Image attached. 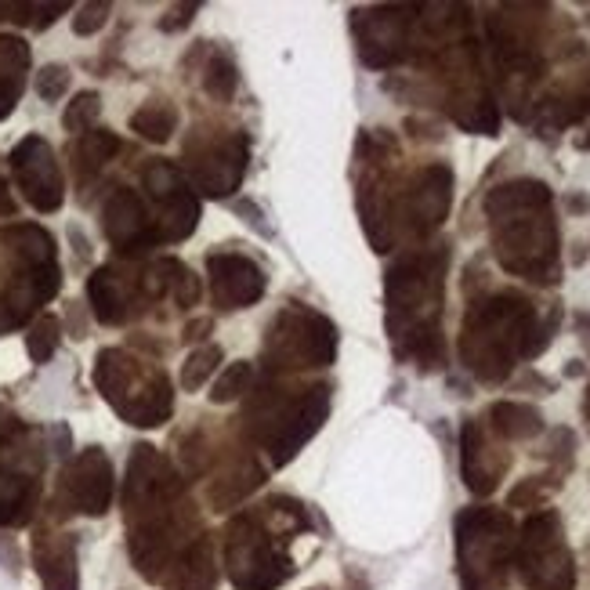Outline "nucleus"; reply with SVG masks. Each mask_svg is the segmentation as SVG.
Returning <instances> with one entry per match:
<instances>
[{
	"label": "nucleus",
	"instance_id": "f03ea898",
	"mask_svg": "<svg viewBox=\"0 0 590 590\" xmlns=\"http://www.w3.org/2000/svg\"><path fill=\"white\" fill-rule=\"evenodd\" d=\"M95 384L102 391V399L113 402V410L138 428H156L174 410V391L167 373L142 366L124 348H102L98 352Z\"/></svg>",
	"mask_w": 590,
	"mask_h": 590
},
{
	"label": "nucleus",
	"instance_id": "39448f33",
	"mask_svg": "<svg viewBox=\"0 0 590 590\" xmlns=\"http://www.w3.org/2000/svg\"><path fill=\"white\" fill-rule=\"evenodd\" d=\"M514 565L529 590H572L576 587V565L572 551L562 540V518L554 511L533 514L522 525Z\"/></svg>",
	"mask_w": 590,
	"mask_h": 590
},
{
	"label": "nucleus",
	"instance_id": "473e14b6",
	"mask_svg": "<svg viewBox=\"0 0 590 590\" xmlns=\"http://www.w3.org/2000/svg\"><path fill=\"white\" fill-rule=\"evenodd\" d=\"M543 493H547V489H543L540 478H525L522 486L511 489V496H507V507H540Z\"/></svg>",
	"mask_w": 590,
	"mask_h": 590
},
{
	"label": "nucleus",
	"instance_id": "b1692460",
	"mask_svg": "<svg viewBox=\"0 0 590 590\" xmlns=\"http://www.w3.org/2000/svg\"><path fill=\"white\" fill-rule=\"evenodd\" d=\"M116 153H120V138H116L113 131H87V134H80V142H77V171L84 174V178H91V174L102 171L105 163L113 160Z\"/></svg>",
	"mask_w": 590,
	"mask_h": 590
},
{
	"label": "nucleus",
	"instance_id": "2f4dec72",
	"mask_svg": "<svg viewBox=\"0 0 590 590\" xmlns=\"http://www.w3.org/2000/svg\"><path fill=\"white\" fill-rule=\"evenodd\" d=\"M109 4L105 0H95V4H80L77 15H73V33L77 37H95L98 29H105V22H109Z\"/></svg>",
	"mask_w": 590,
	"mask_h": 590
},
{
	"label": "nucleus",
	"instance_id": "ea45409f",
	"mask_svg": "<svg viewBox=\"0 0 590 590\" xmlns=\"http://www.w3.org/2000/svg\"><path fill=\"white\" fill-rule=\"evenodd\" d=\"M569 210H580L583 214V210H590V200L587 196H569Z\"/></svg>",
	"mask_w": 590,
	"mask_h": 590
},
{
	"label": "nucleus",
	"instance_id": "9d476101",
	"mask_svg": "<svg viewBox=\"0 0 590 590\" xmlns=\"http://www.w3.org/2000/svg\"><path fill=\"white\" fill-rule=\"evenodd\" d=\"M247 163H250L247 138L232 134V138H221V142H214L210 149L196 153V160H192V167H189V178L200 192L221 200V196H232V192L239 189Z\"/></svg>",
	"mask_w": 590,
	"mask_h": 590
},
{
	"label": "nucleus",
	"instance_id": "f257e3e1",
	"mask_svg": "<svg viewBox=\"0 0 590 590\" xmlns=\"http://www.w3.org/2000/svg\"><path fill=\"white\" fill-rule=\"evenodd\" d=\"M558 308L547 323H540L536 308L518 294H496L467 312L464 334H460V355L467 370L482 381H504L514 359H533L554 337Z\"/></svg>",
	"mask_w": 590,
	"mask_h": 590
},
{
	"label": "nucleus",
	"instance_id": "1a4fd4ad",
	"mask_svg": "<svg viewBox=\"0 0 590 590\" xmlns=\"http://www.w3.org/2000/svg\"><path fill=\"white\" fill-rule=\"evenodd\" d=\"M326 410H330V388H312L308 395L290 402L283 410V417L272 420V431L265 435L268 449H272V460H276V464H286V460L294 457L297 449L323 428Z\"/></svg>",
	"mask_w": 590,
	"mask_h": 590
},
{
	"label": "nucleus",
	"instance_id": "72a5a7b5",
	"mask_svg": "<svg viewBox=\"0 0 590 590\" xmlns=\"http://www.w3.org/2000/svg\"><path fill=\"white\" fill-rule=\"evenodd\" d=\"M174 301H178L181 308H192L196 301H200V279L192 276L189 268L181 265V272H178V279H174Z\"/></svg>",
	"mask_w": 590,
	"mask_h": 590
},
{
	"label": "nucleus",
	"instance_id": "5701e85b",
	"mask_svg": "<svg viewBox=\"0 0 590 590\" xmlns=\"http://www.w3.org/2000/svg\"><path fill=\"white\" fill-rule=\"evenodd\" d=\"M178 127V109L171 102H145L138 113H131V131H138L145 142H167Z\"/></svg>",
	"mask_w": 590,
	"mask_h": 590
},
{
	"label": "nucleus",
	"instance_id": "aec40b11",
	"mask_svg": "<svg viewBox=\"0 0 590 590\" xmlns=\"http://www.w3.org/2000/svg\"><path fill=\"white\" fill-rule=\"evenodd\" d=\"M200 225V203L189 189L171 196V200L160 203V221H156V239H167V243H181L185 236H192Z\"/></svg>",
	"mask_w": 590,
	"mask_h": 590
},
{
	"label": "nucleus",
	"instance_id": "7c9ffc66",
	"mask_svg": "<svg viewBox=\"0 0 590 590\" xmlns=\"http://www.w3.org/2000/svg\"><path fill=\"white\" fill-rule=\"evenodd\" d=\"M66 91H69V66L51 62V66L37 69V95L44 98V102H58Z\"/></svg>",
	"mask_w": 590,
	"mask_h": 590
},
{
	"label": "nucleus",
	"instance_id": "0eeeda50",
	"mask_svg": "<svg viewBox=\"0 0 590 590\" xmlns=\"http://www.w3.org/2000/svg\"><path fill=\"white\" fill-rule=\"evenodd\" d=\"M11 171H15L22 196H26L40 214H51V210L62 207V200H66V181H62L58 160L44 138H37V134L22 138V142L15 145V153H11Z\"/></svg>",
	"mask_w": 590,
	"mask_h": 590
},
{
	"label": "nucleus",
	"instance_id": "412c9836",
	"mask_svg": "<svg viewBox=\"0 0 590 590\" xmlns=\"http://www.w3.org/2000/svg\"><path fill=\"white\" fill-rule=\"evenodd\" d=\"M493 420V431L500 438H511V442H525V438H536L543 431V413L536 406H525V402H496L489 410Z\"/></svg>",
	"mask_w": 590,
	"mask_h": 590
},
{
	"label": "nucleus",
	"instance_id": "6ab92c4d",
	"mask_svg": "<svg viewBox=\"0 0 590 590\" xmlns=\"http://www.w3.org/2000/svg\"><path fill=\"white\" fill-rule=\"evenodd\" d=\"M533 207H551V189L536 178H514L496 185L486 196V214L500 218V214H514V210H533Z\"/></svg>",
	"mask_w": 590,
	"mask_h": 590
},
{
	"label": "nucleus",
	"instance_id": "cd10ccee",
	"mask_svg": "<svg viewBox=\"0 0 590 590\" xmlns=\"http://www.w3.org/2000/svg\"><path fill=\"white\" fill-rule=\"evenodd\" d=\"M98 113H102V98H98V91H80V95L66 105V113H62V127H66L69 134L95 131Z\"/></svg>",
	"mask_w": 590,
	"mask_h": 590
},
{
	"label": "nucleus",
	"instance_id": "a211bd4d",
	"mask_svg": "<svg viewBox=\"0 0 590 590\" xmlns=\"http://www.w3.org/2000/svg\"><path fill=\"white\" fill-rule=\"evenodd\" d=\"M87 297H91L95 319L105 326L124 323L127 312H131V305H127V301H131V297H127V286L113 268H98L95 276L87 279Z\"/></svg>",
	"mask_w": 590,
	"mask_h": 590
},
{
	"label": "nucleus",
	"instance_id": "c9c22d12",
	"mask_svg": "<svg viewBox=\"0 0 590 590\" xmlns=\"http://www.w3.org/2000/svg\"><path fill=\"white\" fill-rule=\"evenodd\" d=\"M196 8H200V4H178V8H171V11H167V19H160V29H167V33H171V29L189 26L192 15H196Z\"/></svg>",
	"mask_w": 590,
	"mask_h": 590
},
{
	"label": "nucleus",
	"instance_id": "bb28decb",
	"mask_svg": "<svg viewBox=\"0 0 590 590\" xmlns=\"http://www.w3.org/2000/svg\"><path fill=\"white\" fill-rule=\"evenodd\" d=\"M203 87H207V95L214 98V102H232V95H236V87H239V73L229 55L210 58L207 73H203Z\"/></svg>",
	"mask_w": 590,
	"mask_h": 590
},
{
	"label": "nucleus",
	"instance_id": "4c0bfd02",
	"mask_svg": "<svg viewBox=\"0 0 590 590\" xmlns=\"http://www.w3.org/2000/svg\"><path fill=\"white\" fill-rule=\"evenodd\" d=\"M0 214H15V200H11L8 181L4 178H0Z\"/></svg>",
	"mask_w": 590,
	"mask_h": 590
},
{
	"label": "nucleus",
	"instance_id": "4468645a",
	"mask_svg": "<svg viewBox=\"0 0 590 590\" xmlns=\"http://www.w3.org/2000/svg\"><path fill=\"white\" fill-rule=\"evenodd\" d=\"M449 203H453V171L435 163V167H428V171L420 174L417 185L410 189V200H406L413 229L424 232V236L431 229H438L449 214Z\"/></svg>",
	"mask_w": 590,
	"mask_h": 590
},
{
	"label": "nucleus",
	"instance_id": "6e6552de",
	"mask_svg": "<svg viewBox=\"0 0 590 590\" xmlns=\"http://www.w3.org/2000/svg\"><path fill=\"white\" fill-rule=\"evenodd\" d=\"M272 344L283 355V366H326L337 352V334L330 319L312 312H286L276 319Z\"/></svg>",
	"mask_w": 590,
	"mask_h": 590
},
{
	"label": "nucleus",
	"instance_id": "f3484780",
	"mask_svg": "<svg viewBox=\"0 0 590 590\" xmlns=\"http://www.w3.org/2000/svg\"><path fill=\"white\" fill-rule=\"evenodd\" d=\"M218 587V565H214V543L200 536L178 562L167 569V590H214Z\"/></svg>",
	"mask_w": 590,
	"mask_h": 590
},
{
	"label": "nucleus",
	"instance_id": "58836bf2",
	"mask_svg": "<svg viewBox=\"0 0 590 590\" xmlns=\"http://www.w3.org/2000/svg\"><path fill=\"white\" fill-rule=\"evenodd\" d=\"M583 370H587V366H583L580 359H572L569 366H565V377H583Z\"/></svg>",
	"mask_w": 590,
	"mask_h": 590
},
{
	"label": "nucleus",
	"instance_id": "7ed1b4c3",
	"mask_svg": "<svg viewBox=\"0 0 590 590\" xmlns=\"http://www.w3.org/2000/svg\"><path fill=\"white\" fill-rule=\"evenodd\" d=\"M489 221H493L496 257L511 276L558 283V229H554L551 210H514Z\"/></svg>",
	"mask_w": 590,
	"mask_h": 590
},
{
	"label": "nucleus",
	"instance_id": "9b49d317",
	"mask_svg": "<svg viewBox=\"0 0 590 590\" xmlns=\"http://www.w3.org/2000/svg\"><path fill=\"white\" fill-rule=\"evenodd\" d=\"M210 294L218 301L221 312H236V308H250L265 294V272L243 254H210Z\"/></svg>",
	"mask_w": 590,
	"mask_h": 590
},
{
	"label": "nucleus",
	"instance_id": "4be33fe9",
	"mask_svg": "<svg viewBox=\"0 0 590 590\" xmlns=\"http://www.w3.org/2000/svg\"><path fill=\"white\" fill-rule=\"evenodd\" d=\"M4 239L15 243V250H19V257L29 268L55 265V239L44 229H37V225H15V229L4 232Z\"/></svg>",
	"mask_w": 590,
	"mask_h": 590
},
{
	"label": "nucleus",
	"instance_id": "393cba45",
	"mask_svg": "<svg viewBox=\"0 0 590 590\" xmlns=\"http://www.w3.org/2000/svg\"><path fill=\"white\" fill-rule=\"evenodd\" d=\"M142 185L149 189V196H153L156 203L171 200V196H178V192L189 189V185H185V174H181L174 163H163V160H156V163H149V167H145Z\"/></svg>",
	"mask_w": 590,
	"mask_h": 590
},
{
	"label": "nucleus",
	"instance_id": "f8f14e48",
	"mask_svg": "<svg viewBox=\"0 0 590 590\" xmlns=\"http://www.w3.org/2000/svg\"><path fill=\"white\" fill-rule=\"evenodd\" d=\"M62 489H66L73 511L91 514V518L105 514L109 504H113V464H109V457L98 446L84 449L69 464L66 478H62Z\"/></svg>",
	"mask_w": 590,
	"mask_h": 590
},
{
	"label": "nucleus",
	"instance_id": "2eb2a0df",
	"mask_svg": "<svg viewBox=\"0 0 590 590\" xmlns=\"http://www.w3.org/2000/svg\"><path fill=\"white\" fill-rule=\"evenodd\" d=\"M33 558L44 590H80V569H77V543L69 536H37Z\"/></svg>",
	"mask_w": 590,
	"mask_h": 590
},
{
	"label": "nucleus",
	"instance_id": "f704fd0d",
	"mask_svg": "<svg viewBox=\"0 0 590 590\" xmlns=\"http://www.w3.org/2000/svg\"><path fill=\"white\" fill-rule=\"evenodd\" d=\"M232 207H236L239 218L247 221V225H254V229L261 232V236H272V229H268L265 221H261V207H257L254 200H236V203H232Z\"/></svg>",
	"mask_w": 590,
	"mask_h": 590
},
{
	"label": "nucleus",
	"instance_id": "ddd939ff",
	"mask_svg": "<svg viewBox=\"0 0 590 590\" xmlns=\"http://www.w3.org/2000/svg\"><path fill=\"white\" fill-rule=\"evenodd\" d=\"M102 229L120 254H142L156 243V225L145 218L142 200L131 189H116L102 207Z\"/></svg>",
	"mask_w": 590,
	"mask_h": 590
},
{
	"label": "nucleus",
	"instance_id": "c756f323",
	"mask_svg": "<svg viewBox=\"0 0 590 590\" xmlns=\"http://www.w3.org/2000/svg\"><path fill=\"white\" fill-rule=\"evenodd\" d=\"M58 337H62V323H58L55 315H40L33 330L26 334V352L33 362H48L58 348Z\"/></svg>",
	"mask_w": 590,
	"mask_h": 590
},
{
	"label": "nucleus",
	"instance_id": "20e7f679",
	"mask_svg": "<svg viewBox=\"0 0 590 590\" xmlns=\"http://www.w3.org/2000/svg\"><path fill=\"white\" fill-rule=\"evenodd\" d=\"M511 518L478 507L457 518V551L460 580L467 590H493L504 583L511 562Z\"/></svg>",
	"mask_w": 590,
	"mask_h": 590
},
{
	"label": "nucleus",
	"instance_id": "a878e982",
	"mask_svg": "<svg viewBox=\"0 0 590 590\" xmlns=\"http://www.w3.org/2000/svg\"><path fill=\"white\" fill-rule=\"evenodd\" d=\"M221 359H225V352H221L218 344H203V348H196V352L185 359V366H181V388L185 391L203 388L210 373L221 366Z\"/></svg>",
	"mask_w": 590,
	"mask_h": 590
},
{
	"label": "nucleus",
	"instance_id": "e433bc0d",
	"mask_svg": "<svg viewBox=\"0 0 590 590\" xmlns=\"http://www.w3.org/2000/svg\"><path fill=\"white\" fill-rule=\"evenodd\" d=\"M210 326H214V323H210V319H196V323H189V326H185V341H203V337H207L210 334Z\"/></svg>",
	"mask_w": 590,
	"mask_h": 590
},
{
	"label": "nucleus",
	"instance_id": "423d86ee",
	"mask_svg": "<svg viewBox=\"0 0 590 590\" xmlns=\"http://www.w3.org/2000/svg\"><path fill=\"white\" fill-rule=\"evenodd\" d=\"M225 569L229 580L239 590H272L290 576L286 558L268 543V533H261L250 518H236L225 540Z\"/></svg>",
	"mask_w": 590,
	"mask_h": 590
},
{
	"label": "nucleus",
	"instance_id": "dca6fc26",
	"mask_svg": "<svg viewBox=\"0 0 590 590\" xmlns=\"http://www.w3.org/2000/svg\"><path fill=\"white\" fill-rule=\"evenodd\" d=\"M460 475L475 496H489L500 486V467L489 464V446L478 420H464L460 428Z\"/></svg>",
	"mask_w": 590,
	"mask_h": 590
},
{
	"label": "nucleus",
	"instance_id": "c85d7f7f",
	"mask_svg": "<svg viewBox=\"0 0 590 590\" xmlns=\"http://www.w3.org/2000/svg\"><path fill=\"white\" fill-rule=\"evenodd\" d=\"M250 384H254V366L250 362H232V366H225L221 370V377L214 381V391H210V402H236L243 391H250Z\"/></svg>",
	"mask_w": 590,
	"mask_h": 590
}]
</instances>
